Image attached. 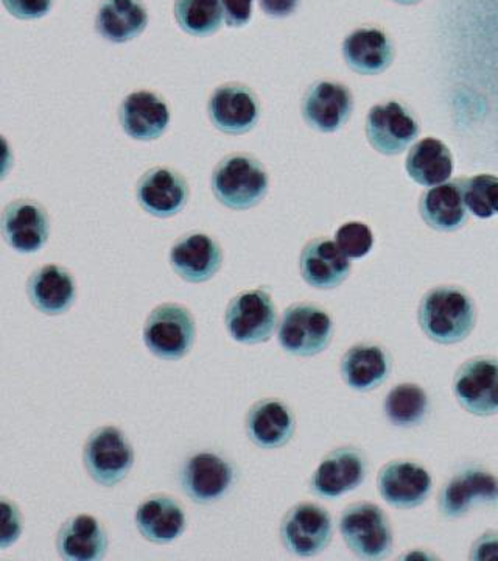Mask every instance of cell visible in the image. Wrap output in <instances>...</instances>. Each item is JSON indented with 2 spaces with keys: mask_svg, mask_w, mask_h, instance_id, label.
<instances>
[{
  "mask_svg": "<svg viewBox=\"0 0 498 561\" xmlns=\"http://www.w3.org/2000/svg\"><path fill=\"white\" fill-rule=\"evenodd\" d=\"M420 330L439 345H455L466 341L474 331L477 312L466 290L456 286H438L420 300Z\"/></svg>",
  "mask_w": 498,
  "mask_h": 561,
  "instance_id": "cell-1",
  "label": "cell"
},
{
  "mask_svg": "<svg viewBox=\"0 0 498 561\" xmlns=\"http://www.w3.org/2000/svg\"><path fill=\"white\" fill-rule=\"evenodd\" d=\"M210 186L221 205L234 210H246L267 197L268 172L251 154L232 153L217 164Z\"/></svg>",
  "mask_w": 498,
  "mask_h": 561,
  "instance_id": "cell-2",
  "label": "cell"
},
{
  "mask_svg": "<svg viewBox=\"0 0 498 561\" xmlns=\"http://www.w3.org/2000/svg\"><path fill=\"white\" fill-rule=\"evenodd\" d=\"M338 529L350 552L361 560H383L393 551L389 516L372 502L348 505L339 516Z\"/></svg>",
  "mask_w": 498,
  "mask_h": 561,
  "instance_id": "cell-3",
  "label": "cell"
},
{
  "mask_svg": "<svg viewBox=\"0 0 498 561\" xmlns=\"http://www.w3.org/2000/svg\"><path fill=\"white\" fill-rule=\"evenodd\" d=\"M197 337L195 319L186 306L164 302L147 317L142 339L147 350L162 360H179L190 353Z\"/></svg>",
  "mask_w": 498,
  "mask_h": 561,
  "instance_id": "cell-4",
  "label": "cell"
},
{
  "mask_svg": "<svg viewBox=\"0 0 498 561\" xmlns=\"http://www.w3.org/2000/svg\"><path fill=\"white\" fill-rule=\"evenodd\" d=\"M83 465L99 485L116 486L127 478L135 465V449L125 432L117 426H102L84 443Z\"/></svg>",
  "mask_w": 498,
  "mask_h": 561,
  "instance_id": "cell-5",
  "label": "cell"
},
{
  "mask_svg": "<svg viewBox=\"0 0 498 561\" xmlns=\"http://www.w3.org/2000/svg\"><path fill=\"white\" fill-rule=\"evenodd\" d=\"M334 321L326 309L312 302H297L286 309L278 330L279 345L299 357H313L331 345Z\"/></svg>",
  "mask_w": 498,
  "mask_h": 561,
  "instance_id": "cell-6",
  "label": "cell"
},
{
  "mask_svg": "<svg viewBox=\"0 0 498 561\" xmlns=\"http://www.w3.org/2000/svg\"><path fill=\"white\" fill-rule=\"evenodd\" d=\"M224 324L232 341L243 345H259L275 334L278 308L267 289L240 291L228 305Z\"/></svg>",
  "mask_w": 498,
  "mask_h": 561,
  "instance_id": "cell-7",
  "label": "cell"
},
{
  "mask_svg": "<svg viewBox=\"0 0 498 561\" xmlns=\"http://www.w3.org/2000/svg\"><path fill=\"white\" fill-rule=\"evenodd\" d=\"M280 541L297 557H315L327 549L334 535L331 513L315 502H299L280 523Z\"/></svg>",
  "mask_w": 498,
  "mask_h": 561,
  "instance_id": "cell-8",
  "label": "cell"
},
{
  "mask_svg": "<svg viewBox=\"0 0 498 561\" xmlns=\"http://www.w3.org/2000/svg\"><path fill=\"white\" fill-rule=\"evenodd\" d=\"M453 393L461 408L477 416L498 413V359L478 356L464 362L453 379Z\"/></svg>",
  "mask_w": 498,
  "mask_h": 561,
  "instance_id": "cell-9",
  "label": "cell"
},
{
  "mask_svg": "<svg viewBox=\"0 0 498 561\" xmlns=\"http://www.w3.org/2000/svg\"><path fill=\"white\" fill-rule=\"evenodd\" d=\"M234 468L220 454H194L181 468V489L195 504H213L230 493Z\"/></svg>",
  "mask_w": 498,
  "mask_h": 561,
  "instance_id": "cell-10",
  "label": "cell"
},
{
  "mask_svg": "<svg viewBox=\"0 0 498 561\" xmlns=\"http://www.w3.org/2000/svg\"><path fill=\"white\" fill-rule=\"evenodd\" d=\"M367 474V456L356 446H341L321 460L310 479V490L323 500H337L359 489Z\"/></svg>",
  "mask_w": 498,
  "mask_h": 561,
  "instance_id": "cell-11",
  "label": "cell"
},
{
  "mask_svg": "<svg viewBox=\"0 0 498 561\" xmlns=\"http://www.w3.org/2000/svg\"><path fill=\"white\" fill-rule=\"evenodd\" d=\"M498 478L483 467H467L456 472L439 491L438 508L444 518L466 515L475 505L496 504Z\"/></svg>",
  "mask_w": 498,
  "mask_h": 561,
  "instance_id": "cell-12",
  "label": "cell"
},
{
  "mask_svg": "<svg viewBox=\"0 0 498 561\" xmlns=\"http://www.w3.org/2000/svg\"><path fill=\"white\" fill-rule=\"evenodd\" d=\"M433 478L418 461L394 460L386 463L378 476V490L391 507L409 511L429 500Z\"/></svg>",
  "mask_w": 498,
  "mask_h": 561,
  "instance_id": "cell-13",
  "label": "cell"
},
{
  "mask_svg": "<svg viewBox=\"0 0 498 561\" xmlns=\"http://www.w3.org/2000/svg\"><path fill=\"white\" fill-rule=\"evenodd\" d=\"M208 114L217 130L227 135H245L259 122V99L245 84H221L209 98Z\"/></svg>",
  "mask_w": 498,
  "mask_h": 561,
  "instance_id": "cell-14",
  "label": "cell"
},
{
  "mask_svg": "<svg viewBox=\"0 0 498 561\" xmlns=\"http://www.w3.org/2000/svg\"><path fill=\"white\" fill-rule=\"evenodd\" d=\"M2 234L9 247L18 253H38L49 241V214L38 202L18 198L3 209Z\"/></svg>",
  "mask_w": 498,
  "mask_h": 561,
  "instance_id": "cell-15",
  "label": "cell"
},
{
  "mask_svg": "<svg viewBox=\"0 0 498 561\" xmlns=\"http://www.w3.org/2000/svg\"><path fill=\"white\" fill-rule=\"evenodd\" d=\"M140 208L158 219L176 216L189 202V184L179 172L153 168L140 176L136 186Z\"/></svg>",
  "mask_w": 498,
  "mask_h": 561,
  "instance_id": "cell-16",
  "label": "cell"
},
{
  "mask_svg": "<svg viewBox=\"0 0 498 561\" xmlns=\"http://www.w3.org/2000/svg\"><path fill=\"white\" fill-rule=\"evenodd\" d=\"M418 135V121L401 103H383L369 111L367 136L371 146L380 153H402Z\"/></svg>",
  "mask_w": 498,
  "mask_h": 561,
  "instance_id": "cell-17",
  "label": "cell"
},
{
  "mask_svg": "<svg viewBox=\"0 0 498 561\" xmlns=\"http://www.w3.org/2000/svg\"><path fill=\"white\" fill-rule=\"evenodd\" d=\"M223 251L216 239L206 232H189L173 243L170 265L187 283H206L220 272Z\"/></svg>",
  "mask_w": 498,
  "mask_h": 561,
  "instance_id": "cell-18",
  "label": "cell"
},
{
  "mask_svg": "<svg viewBox=\"0 0 498 561\" xmlns=\"http://www.w3.org/2000/svg\"><path fill=\"white\" fill-rule=\"evenodd\" d=\"M354 110L352 92L335 81H316L302 99V117L309 127L321 133L338 131Z\"/></svg>",
  "mask_w": 498,
  "mask_h": 561,
  "instance_id": "cell-19",
  "label": "cell"
},
{
  "mask_svg": "<svg viewBox=\"0 0 498 561\" xmlns=\"http://www.w3.org/2000/svg\"><path fill=\"white\" fill-rule=\"evenodd\" d=\"M119 122L130 138L149 142L167 131L170 108L157 92L135 91L120 103Z\"/></svg>",
  "mask_w": 498,
  "mask_h": 561,
  "instance_id": "cell-20",
  "label": "cell"
},
{
  "mask_svg": "<svg viewBox=\"0 0 498 561\" xmlns=\"http://www.w3.org/2000/svg\"><path fill=\"white\" fill-rule=\"evenodd\" d=\"M135 523L143 540L170 545L183 537L187 516L183 505L169 494H153L140 502Z\"/></svg>",
  "mask_w": 498,
  "mask_h": 561,
  "instance_id": "cell-21",
  "label": "cell"
},
{
  "mask_svg": "<svg viewBox=\"0 0 498 561\" xmlns=\"http://www.w3.org/2000/svg\"><path fill=\"white\" fill-rule=\"evenodd\" d=\"M294 427L293 411L279 398L257 401L246 413V435L262 449L282 448L293 438Z\"/></svg>",
  "mask_w": 498,
  "mask_h": 561,
  "instance_id": "cell-22",
  "label": "cell"
},
{
  "mask_svg": "<svg viewBox=\"0 0 498 561\" xmlns=\"http://www.w3.org/2000/svg\"><path fill=\"white\" fill-rule=\"evenodd\" d=\"M299 268L309 286L320 290H331L341 286L348 279L350 261L337 242L319 238L313 239L302 249Z\"/></svg>",
  "mask_w": 498,
  "mask_h": 561,
  "instance_id": "cell-23",
  "label": "cell"
},
{
  "mask_svg": "<svg viewBox=\"0 0 498 561\" xmlns=\"http://www.w3.org/2000/svg\"><path fill=\"white\" fill-rule=\"evenodd\" d=\"M27 295L36 311L44 316H62L77 300L76 278L61 265H44L28 278Z\"/></svg>",
  "mask_w": 498,
  "mask_h": 561,
  "instance_id": "cell-24",
  "label": "cell"
},
{
  "mask_svg": "<svg viewBox=\"0 0 498 561\" xmlns=\"http://www.w3.org/2000/svg\"><path fill=\"white\" fill-rule=\"evenodd\" d=\"M57 551L68 561H100L108 552V534L92 515L69 518L58 530Z\"/></svg>",
  "mask_w": 498,
  "mask_h": 561,
  "instance_id": "cell-25",
  "label": "cell"
},
{
  "mask_svg": "<svg viewBox=\"0 0 498 561\" xmlns=\"http://www.w3.org/2000/svg\"><path fill=\"white\" fill-rule=\"evenodd\" d=\"M343 381L356 391H372L389 379L390 354L374 343L350 346L339 364Z\"/></svg>",
  "mask_w": 498,
  "mask_h": 561,
  "instance_id": "cell-26",
  "label": "cell"
},
{
  "mask_svg": "<svg viewBox=\"0 0 498 561\" xmlns=\"http://www.w3.org/2000/svg\"><path fill=\"white\" fill-rule=\"evenodd\" d=\"M149 25V11L142 0H102L95 16V31L114 44L139 38Z\"/></svg>",
  "mask_w": 498,
  "mask_h": 561,
  "instance_id": "cell-27",
  "label": "cell"
},
{
  "mask_svg": "<svg viewBox=\"0 0 498 561\" xmlns=\"http://www.w3.org/2000/svg\"><path fill=\"white\" fill-rule=\"evenodd\" d=\"M343 57L349 68L357 73L378 76L393 62V44L379 28H357L346 36L343 43Z\"/></svg>",
  "mask_w": 498,
  "mask_h": 561,
  "instance_id": "cell-28",
  "label": "cell"
},
{
  "mask_svg": "<svg viewBox=\"0 0 498 561\" xmlns=\"http://www.w3.org/2000/svg\"><path fill=\"white\" fill-rule=\"evenodd\" d=\"M467 210L461 180L438 184L420 198L422 219L437 231L452 232L463 228Z\"/></svg>",
  "mask_w": 498,
  "mask_h": 561,
  "instance_id": "cell-29",
  "label": "cell"
},
{
  "mask_svg": "<svg viewBox=\"0 0 498 561\" xmlns=\"http://www.w3.org/2000/svg\"><path fill=\"white\" fill-rule=\"evenodd\" d=\"M407 172L416 183L433 187L452 176L453 160L449 147L439 139L419 140L407 158Z\"/></svg>",
  "mask_w": 498,
  "mask_h": 561,
  "instance_id": "cell-30",
  "label": "cell"
},
{
  "mask_svg": "<svg viewBox=\"0 0 498 561\" xmlns=\"http://www.w3.org/2000/svg\"><path fill=\"white\" fill-rule=\"evenodd\" d=\"M386 419L397 427L418 426L429 412V397L418 383H398L385 398Z\"/></svg>",
  "mask_w": 498,
  "mask_h": 561,
  "instance_id": "cell-31",
  "label": "cell"
},
{
  "mask_svg": "<svg viewBox=\"0 0 498 561\" xmlns=\"http://www.w3.org/2000/svg\"><path fill=\"white\" fill-rule=\"evenodd\" d=\"M173 14L181 31L195 38L219 32L223 21L221 0H175Z\"/></svg>",
  "mask_w": 498,
  "mask_h": 561,
  "instance_id": "cell-32",
  "label": "cell"
},
{
  "mask_svg": "<svg viewBox=\"0 0 498 561\" xmlns=\"http://www.w3.org/2000/svg\"><path fill=\"white\" fill-rule=\"evenodd\" d=\"M464 203L478 219H490L498 214V179L488 173L461 180Z\"/></svg>",
  "mask_w": 498,
  "mask_h": 561,
  "instance_id": "cell-33",
  "label": "cell"
},
{
  "mask_svg": "<svg viewBox=\"0 0 498 561\" xmlns=\"http://www.w3.org/2000/svg\"><path fill=\"white\" fill-rule=\"evenodd\" d=\"M335 242L349 260H360L374 247V234L363 221H348L338 228Z\"/></svg>",
  "mask_w": 498,
  "mask_h": 561,
  "instance_id": "cell-34",
  "label": "cell"
},
{
  "mask_svg": "<svg viewBox=\"0 0 498 561\" xmlns=\"http://www.w3.org/2000/svg\"><path fill=\"white\" fill-rule=\"evenodd\" d=\"M2 535H0V548L9 549L20 540L22 534V516L14 502L2 497Z\"/></svg>",
  "mask_w": 498,
  "mask_h": 561,
  "instance_id": "cell-35",
  "label": "cell"
},
{
  "mask_svg": "<svg viewBox=\"0 0 498 561\" xmlns=\"http://www.w3.org/2000/svg\"><path fill=\"white\" fill-rule=\"evenodd\" d=\"M2 3L16 20L35 21L50 13L55 0H2Z\"/></svg>",
  "mask_w": 498,
  "mask_h": 561,
  "instance_id": "cell-36",
  "label": "cell"
},
{
  "mask_svg": "<svg viewBox=\"0 0 498 561\" xmlns=\"http://www.w3.org/2000/svg\"><path fill=\"white\" fill-rule=\"evenodd\" d=\"M228 27L242 28L253 20L254 0H221Z\"/></svg>",
  "mask_w": 498,
  "mask_h": 561,
  "instance_id": "cell-37",
  "label": "cell"
},
{
  "mask_svg": "<svg viewBox=\"0 0 498 561\" xmlns=\"http://www.w3.org/2000/svg\"><path fill=\"white\" fill-rule=\"evenodd\" d=\"M471 560H498V531L489 530L483 534L472 546Z\"/></svg>",
  "mask_w": 498,
  "mask_h": 561,
  "instance_id": "cell-38",
  "label": "cell"
},
{
  "mask_svg": "<svg viewBox=\"0 0 498 561\" xmlns=\"http://www.w3.org/2000/svg\"><path fill=\"white\" fill-rule=\"evenodd\" d=\"M301 0H259L260 10L273 20H283L298 10Z\"/></svg>",
  "mask_w": 498,
  "mask_h": 561,
  "instance_id": "cell-39",
  "label": "cell"
},
{
  "mask_svg": "<svg viewBox=\"0 0 498 561\" xmlns=\"http://www.w3.org/2000/svg\"><path fill=\"white\" fill-rule=\"evenodd\" d=\"M396 2L407 3V5H409V3H416V2H419V0H396Z\"/></svg>",
  "mask_w": 498,
  "mask_h": 561,
  "instance_id": "cell-40",
  "label": "cell"
}]
</instances>
